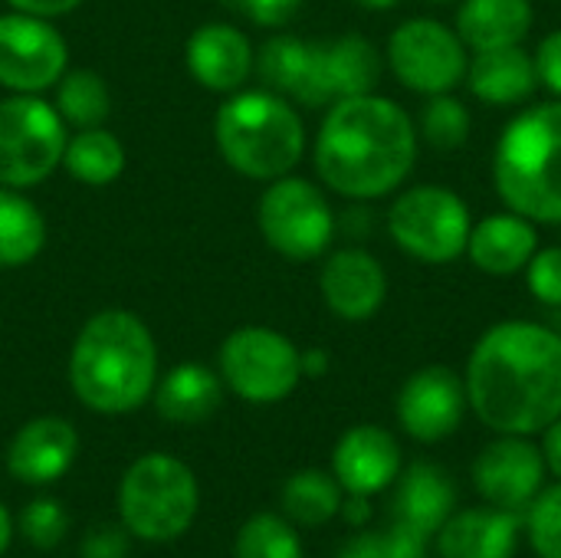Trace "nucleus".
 <instances>
[{
  "mask_svg": "<svg viewBox=\"0 0 561 558\" xmlns=\"http://www.w3.org/2000/svg\"><path fill=\"white\" fill-rule=\"evenodd\" d=\"M536 72H539V82L546 89L561 95V30L542 39L539 56H536Z\"/></svg>",
  "mask_w": 561,
  "mask_h": 558,
  "instance_id": "37",
  "label": "nucleus"
},
{
  "mask_svg": "<svg viewBox=\"0 0 561 558\" xmlns=\"http://www.w3.org/2000/svg\"><path fill=\"white\" fill-rule=\"evenodd\" d=\"M470 257L480 270L493 276H510L536 257V230L519 214L486 217L467 240Z\"/></svg>",
  "mask_w": 561,
  "mask_h": 558,
  "instance_id": "23",
  "label": "nucleus"
},
{
  "mask_svg": "<svg viewBox=\"0 0 561 558\" xmlns=\"http://www.w3.org/2000/svg\"><path fill=\"white\" fill-rule=\"evenodd\" d=\"M358 7H365V10H391L398 0H355Z\"/></svg>",
  "mask_w": 561,
  "mask_h": 558,
  "instance_id": "45",
  "label": "nucleus"
},
{
  "mask_svg": "<svg viewBox=\"0 0 561 558\" xmlns=\"http://www.w3.org/2000/svg\"><path fill=\"white\" fill-rule=\"evenodd\" d=\"M519 543V516L496 506L454 513L437 529V558H513Z\"/></svg>",
  "mask_w": 561,
  "mask_h": 558,
  "instance_id": "20",
  "label": "nucleus"
},
{
  "mask_svg": "<svg viewBox=\"0 0 561 558\" xmlns=\"http://www.w3.org/2000/svg\"><path fill=\"white\" fill-rule=\"evenodd\" d=\"M118 510L131 536L171 543L184 536L197 516V480L178 457L148 454L125 470Z\"/></svg>",
  "mask_w": 561,
  "mask_h": 558,
  "instance_id": "7",
  "label": "nucleus"
},
{
  "mask_svg": "<svg viewBox=\"0 0 561 558\" xmlns=\"http://www.w3.org/2000/svg\"><path fill=\"white\" fill-rule=\"evenodd\" d=\"M345 490L322 470H299L283 487V513L299 526H325L339 516Z\"/></svg>",
  "mask_w": 561,
  "mask_h": 558,
  "instance_id": "28",
  "label": "nucleus"
},
{
  "mask_svg": "<svg viewBox=\"0 0 561 558\" xmlns=\"http://www.w3.org/2000/svg\"><path fill=\"white\" fill-rule=\"evenodd\" d=\"M467 408V382L447 365L421 368L404 382L398 395V421L404 434L421 444L447 441L463 424Z\"/></svg>",
  "mask_w": 561,
  "mask_h": 558,
  "instance_id": "15",
  "label": "nucleus"
},
{
  "mask_svg": "<svg viewBox=\"0 0 561 558\" xmlns=\"http://www.w3.org/2000/svg\"><path fill=\"white\" fill-rule=\"evenodd\" d=\"M220 401H224L220 378L197 362H184L171 368L154 391V408L171 424H201L220 408Z\"/></svg>",
  "mask_w": 561,
  "mask_h": 558,
  "instance_id": "22",
  "label": "nucleus"
},
{
  "mask_svg": "<svg viewBox=\"0 0 561 558\" xmlns=\"http://www.w3.org/2000/svg\"><path fill=\"white\" fill-rule=\"evenodd\" d=\"M424 135L434 148H460L470 135V112L450 95H434L424 109Z\"/></svg>",
  "mask_w": 561,
  "mask_h": 558,
  "instance_id": "32",
  "label": "nucleus"
},
{
  "mask_svg": "<svg viewBox=\"0 0 561 558\" xmlns=\"http://www.w3.org/2000/svg\"><path fill=\"white\" fill-rule=\"evenodd\" d=\"M237 558H302V543L293 529L289 520L273 516V513H260L253 520L243 523L237 546Z\"/></svg>",
  "mask_w": 561,
  "mask_h": 558,
  "instance_id": "30",
  "label": "nucleus"
},
{
  "mask_svg": "<svg viewBox=\"0 0 561 558\" xmlns=\"http://www.w3.org/2000/svg\"><path fill=\"white\" fill-rule=\"evenodd\" d=\"M62 164L76 181L89 187H105L125 171V148L105 128H79V135L66 141Z\"/></svg>",
  "mask_w": 561,
  "mask_h": 558,
  "instance_id": "27",
  "label": "nucleus"
},
{
  "mask_svg": "<svg viewBox=\"0 0 561 558\" xmlns=\"http://www.w3.org/2000/svg\"><path fill=\"white\" fill-rule=\"evenodd\" d=\"M496 187L526 220L561 224V102L506 125L496 148Z\"/></svg>",
  "mask_w": 561,
  "mask_h": 558,
  "instance_id": "5",
  "label": "nucleus"
},
{
  "mask_svg": "<svg viewBox=\"0 0 561 558\" xmlns=\"http://www.w3.org/2000/svg\"><path fill=\"white\" fill-rule=\"evenodd\" d=\"M329 365L325 352H302V375H322Z\"/></svg>",
  "mask_w": 561,
  "mask_h": 558,
  "instance_id": "43",
  "label": "nucleus"
},
{
  "mask_svg": "<svg viewBox=\"0 0 561 558\" xmlns=\"http://www.w3.org/2000/svg\"><path fill=\"white\" fill-rule=\"evenodd\" d=\"M529 289L539 303L561 306V247L542 250L529 260Z\"/></svg>",
  "mask_w": 561,
  "mask_h": 558,
  "instance_id": "34",
  "label": "nucleus"
},
{
  "mask_svg": "<svg viewBox=\"0 0 561 558\" xmlns=\"http://www.w3.org/2000/svg\"><path fill=\"white\" fill-rule=\"evenodd\" d=\"M388 230L401 250L427 263H450L470 240V210L447 187H411L388 214Z\"/></svg>",
  "mask_w": 561,
  "mask_h": 558,
  "instance_id": "10",
  "label": "nucleus"
},
{
  "mask_svg": "<svg viewBox=\"0 0 561 558\" xmlns=\"http://www.w3.org/2000/svg\"><path fill=\"white\" fill-rule=\"evenodd\" d=\"M473 487L486 506L513 513L523 520L529 503L546 487V460L542 451L516 434H503L486 444L473 460Z\"/></svg>",
  "mask_w": 561,
  "mask_h": 558,
  "instance_id": "14",
  "label": "nucleus"
},
{
  "mask_svg": "<svg viewBox=\"0 0 561 558\" xmlns=\"http://www.w3.org/2000/svg\"><path fill=\"white\" fill-rule=\"evenodd\" d=\"M224 3L230 10L247 13L260 26H286L302 7V0H224Z\"/></svg>",
  "mask_w": 561,
  "mask_h": 558,
  "instance_id": "35",
  "label": "nucleus"
},
{
  "mask_svg": "<svg viewBox=\"0 0 561 558\" xmlns=\"http://www.w3.org/2000/svg\"><path fill=\"white\" fill-rule=\"evenodd\" d=\"M66 39L33 13L0 16V86L20 95H36L66 72Z\"/></svg>",
  "mask_w": 561,
  "mask_h": 558,
  "instance_id": "13",
  "label": "nucleus"
},
{
  "mask_svg": "<svg viewBox=\"0 0 561 558\" xmlns=\"http://www.w3.org/2000/svg\"><path fill=\"white\" fill-rule=\"evenodd\" d=\"M533 26V3L529 0H467L457 13V36L483 49L519 46Z\"/></svg>",
  "mask_w": 561,
  "mask_h": 558,
  "instance_id": "24",
  "label": "nucleus"
},
{
  "mask_svg": "<svg viewBox=\"0 0 561 558\" xmlns=\"http://www.w3.org/2000/svg\"><path fill=\"white\" fill-rule=\"evenodd\" d=\"M388 558H427L431 556V536L408 526V523H391V529L381 533Z\"/></svg>",
  "mask_w": 561,
  "mask_h": 558,
  "instance_id": "36",
  "label": "nucleus"
},
{
  "mask_svg": "<svg viewBox=\"0 0 561 558\" xmlns=\"http://www.w3.org/2000/svg\"><path fill=\"white\" fill-rule=\"evenodd\" d=\"M20 529L36 549H56L69 533V520L56 500H33L30 506H23Z\"/></svg>",
  "mask_w": 561,
  "mask_h": 558,
  "instance_id": "33",
  "label": "nucleus"
},
{
  "mask_svg": "<svg viewBox=\"0 0 561 558\" xmlns=\"http://www.w3.org/2000/svg\"><path fill=\"white\" fill-rule=\"evenodd\" d=\"M542 460H546V470L556 474L561 480V418L552 421L546 431H542Z\"/></svg>",
  "mask_w": 561,
  "mask_h": 558,
  "instance_id": "41",
  "label": "nucleus"
},
{
  "mask_svg": "<svg viewBox=\"0 0 561 558\" xmlns=\"http://www.w3.org/2000/svg\"><path fill=\"white\" fill-rule=\"evenodd\" d=\"M256 69L270 89L293 95L302 105H335L352 95H368L378 86L381 56L358 33L329 43L273 36L260 49Z\"/></svg>",
  "mask_w": 561,
  "mask_h": 558,
  "instance_id": "4",
  "label": "nucleus"
},
{
  "mask_svg": "<svg viewBox=\"0 0 561 558\" xmlns=\"http://www.w3.org/2000/svg\"><path fill=\"white\" fill-rule=\"evenodd\" d=\"M339 558H388L385 539H381V533H358L355 539H348L342 546Z\"/></svg>",
  "mask_w": 561,
  "mask_h": 558,
  "instance_id": "39",
  "label": "nucleus"
},
{
  "mask_svg": "<svg viewBox=\"0 0 561 558\" xmlns=\"http://www.w3.org/2000/svg\"><path fill=\"white\" fill-rule=\"evenodd\" d=\"M394 520L408 523L427 536H437V529L457 513V490L454 480L427 460L411 464L408 470H401V477L394 480Z\"/></svg>",
  "mask_w": 561,
  "mask_h": 558,
  "instance_id": "21",
  "label": "nucleus"
},
{
  "mask_svg": "<svg viewBox=\"0 0 561 558\" xmlns=\"http://www.w3.org/2000/svg\"><path fill=\"white\" fill-rule=\"evenodd\" d=\"M85 558H125V536L115 533V529H95L89 539H85Z\"/></svg>",
  "mask_w": 561,
  "mask_h": 558,
  "instance_id": "38",
  "label": "nucleus"
},
{
  "mask_svg": "<svg viewBox=\"0 0 561 558\" xmlns=\"http://www.w3.org/2000/svg\"><path fill=\"white\" fill-rule=\"evenodd\" d=\"M332 477L345 493L375 497L401 477V447L398 441L375 424H358L342 434L332 451Z\"/></svg>",
  "mask_w": 561,
  "mask_h": 558,
  "instance_id": "16",
  "label": "nucleus"
},
{
  "mask_svg": "<svg viewBox=\"0 0 561 558\" xmlns=\"http://www.w3.org/2000/svg\"><path fill=\"white\" fill-rule=\"evenodd\" d=\"M388 59H391L394 76L408 89L427 92V95L450 92L467 72L463 39L437 20L401 23L391 33Z\"/></svg>",
  "mask_w": 561,
  "mask_h": 558,
  "instance_id": "12",
  "label": "nucleus"
},
{
  "mask_svg": "<svg viewBox=\"0 0 561 558\" xmlns=\"http://www.w3.org/2000/svg\"><path fill=\"white\" fill-rule=\"evenodd\" d=\"M539 82L536 59L523 46H500L477 53L470 66V89L477 99L493 105H513L533 95Z\"/></svg>",
  "mask_w": 561,
  "mask_h": 558,
  "instance_id": "25",
  "label": "nucleus"
},
{
  "mask_svg": "<svg viewBox=\"0 0 561 558\" xmlns=\"http://www.w3.org/2000/svg\"><path fill=\"white\" fill-rule=\"evenodd\" d=\"M417 135L408 112L381 95H352L329 109L319 141V178L355 201L394 191L414 168Z\"/></svg>",
  "mask_w": 561,
  "mask_h": 558,
  "instance_id": "2",
  "label": "nucleus"
},
{
  "mask_svg": "<svg viewBox=\"0 0 561 558\" xmlns=\"http://www.w3.org/2000/svg\"><path fill=\"white\" fill-rule=\"evenodd\" d=\"M260 230L266 243L289 257V260H312L319 257L335 230L329 201L319 187L302 178H276L256 207Z\"/></svg>",
  "mask_w": 561,
  "mask_h": 558,
  "instance_id": "11",
  "label": "nucleus"
},
{
  "mask_svg": "<svg viewBox=\"0 0 561 558\" xmlns=\"http://www.w3.org/2000/svg\"><path fill=\"white\" fill-rule=\"evenodd\" d=\"M66 141V122L49 102L13 92L0 102V184L33 187L46 181L62 164Z\"/></svg>",
  "mask_w": 561,
  "mask_h": 558,
  "instance_id": "8",
  "label": "nucleus"
},
{
  "mask_svg": "<svg viewBox=\"0 0 561 558\" xmlns=\"http://www.w3.org/2000/svg\"><path fill=\"white\" fill-rule=\"evenodd\" d=\"M214 135L224 161L256 181L289 174L306 148L302 118L276 92H237L214 118Z\"/></svg>",
  "mask_w": 561,
  "mask_h": 558,
  "instance_id": "6",
  "label": "nucleus"
},
{
  "mask_svg": "<svg viewBox=\"0 0 561 558\" xmlns=\"http://www.w3.org/2000/svg\"><path fill=\"white\" fill-rule=\"evenodd\" d=\"M13 10H20V13H33V16H62V13H69V10H76L82 0H7Z\"/></svg>",
  "mask_w": 561,
  "mask_h": 558,
  "instance_id": "40",
  "label": "nucleus"
},
{
  "mask_svg": "<svg viewBox=\"0 0 561 558\" xmlns=\"http://www.w3.org/2000/svg\"><path fill=\"white\" fill-rule=\"evenodd\" d=\"M158 345L151 329L125 309L95 312L69 352V385L99 414H125L154 395Z\"/></svg>",
  "mask_w": 561,
  "mask_h": 558,
  "instance_id": "3",
  "label": "nucleus"
},
{
  "mask_svg": "<svg viewBox=\"0 0 561 558\" xmlns=\"http://www.w3.org/2000/svg\"><path fill=\"white\" fill-rule=\"evenodd\" d=\"M467 398L496 434L529 437L561 418V335L533 322L490 329L467 365Z\"/></svg>",
  "mask_w": 561,
  "mask_h": 558,
  "instance_id": "1",
  "label": "nucleus"
},
{
  "mask_svg": "<svg viewBox=\"0 0 561 558\" xmlns=\"http://www.w3.org/2000/svg\"><path fill=\"white\" fill-rule=\"evenodd\" d=\"M46 243V220L16 187H0V266H26Z\"/></svg>",
  "mask_w": 561,
  "mask_h": 558,
  "instance_id": "26",
  "label": "nucleus"
},
{
  "mask_svg": "<svg viewBox=\"0 0 561 558\" xmlns=\"http://www.w3.org/2000/svg\"><path fill=\"white\" fill-rule=\"evenodd\" d=\"M184 59L191 76L210 92H237L253 69L250 39L230 23L197 26L187 39Z\"/></svg>",
  "mask_w": 561,
  "mask_h": 558,
  "instance_id": "19",
  "label": "nucleus"
},
{
  "mask_svg": "<svg viewBox=\"0 0 561 558\" xmlns=\"http://www.w3.org/2000/svg\"><path fill=\"white\" fill-rule=\"evenodd\" d=\"M352 526H365L371 516V497H358V493H345L342 497V510H339Z\"/></svg>",
  "mask_w": 561,
  "mask_h": 558,
  "instance_id": "42",
  "label": "nucleus"
},
{
  "mask_svg": "<svg viewBox=\"0 0 561 558\" xmlns=\"http://www.w3.org/2000/svg\"><path fill=\"white\" fill-rule=\"evenodd\" d=\"M79 454V434L62 418H36L23 424L7 451V467L20 483H53L59 480Z\"/></svg>",
  "mask_w": 561,
  "mask_h": 558,
  "instance_id": "17",
  "label": "nucleus"
},
{
  "mask_svg": "<svg viewBox=\"0 0 561 558\" xmlns=\"http://www.w3.org/2000/svg\"><path fill=\"white\" fill-rule=\"evenodd\" d=\"M220 375L250 405L289 398L302 378V352L276 329L243 326L220 345Z\"/></svg>",
  "mask_w": 561,
  "mask_h": 558,
  "instance_id": "9",
  "label": "nucleus"
},
{
  "mask_svg": "<svg viewBox=\"0 0 561 558\" xmlns=\"http://www.w3.org/2000/svg\"><path fill=\"white\" fill-rule=\"evenodd\" d=\"M10 536H13V526H10L7 510L0 506V556H3V553H7V546H10Z\"/></svg>",
  "mask_w": 561,
  "mask_h": 558,
  "instance_id": "44",
  "label": "nucleus"
},
{
  "mask_svg": "<svg viewBox=\"0 0 561 558\" xmlns=\"http://www.w3.org/2000/svg\"><path fill=\"white\" fill-rule=\"evenodd\" d=\"M322 296L339 319L365 322L371 319L388 293L381 263L365 250H342L322 266Z\"/></svg>",
  "mask_w": 561,
  "mask_h": 558,
  "instance_id": "18",
  "label": "nucleus"
},
{
  "mask_svg": "<svg viewBox=\"0 0 561 558\" xmlns=\"http://www.w3.org/2000/svg\"><path fill=\"white\" fill-rule=\"evenodd\" d=\"M56 112L76 128H99L108 115L105 79L92 69L62 72L56 82Z\"/></svg>",
  "mask_w": 561,
  "mask_h": 558,
  "instance_id": "29",
  "label": "nucleus"
},
{
  "mask_svg": "<svg viewBox=\"0 0 561 558\" xmlns=\"http://www.w3.org/2000/svg\"><path fill=\"white\" fill-rule=\"evenodd\" d=\"M523 526L536 556L561 558V480L556 487L539 490V497L523 513Z\"/></svg>",
  "mask_w": 561,
  "mask_h": 558,
  "instance_id": "31",
  "label": "nucleus"
}]
</instances>
